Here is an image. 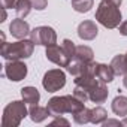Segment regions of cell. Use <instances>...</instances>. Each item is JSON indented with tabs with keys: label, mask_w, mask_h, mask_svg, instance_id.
I'll return each instance as SVG.
<instances>
[{
	"label": "cell",
	"mask_w": 127,
	"mask_h": 127,
	"mask_svg": "<svg viewBox=\"0 0 127 127\" xmlns=\"http://www.w3.org/2000/svg\"><path fill=\"white\" fill-rule=\"evenodd\" d=\"M51 117H60L63 114H76L78 111H81L82 108H85L84 102H81L79 99H76L73 94H67V96H55L51 97L48 100L46 105Z\"/></svg>",
	"instance_id": "cell-1"
},
{
	"label": "cell",
	"mask_w": 127,
	"mask_h": 127,
	"mask_svg": "<svg viewBox=\"0 0 127 127\" xmlns=\"http://www.w3.org/2000/svg\"><path fill=\"white\" fill-rule=\"evenodd\" d=\"M121 11L120 6L109 0H102L96 11V21L100 23L106 29H117L121 24Z\"/></svg>",
	"instance_id": "cell-2"
},
{
	"label": "cell",
	"mask_w": 127,
	"mask_h": 127,
	"mask_svg": "<svg viewBox=\"0 0 127 127\" xmlns=\"http://www.w3.org/2000/svg\"><path fill=\"white\" fill-rule=\"evenodd\" d=\"M34 51V43L33 40H27V39H20L18 42H6L3 40L2 43V57L6 60H24L33 55Z\"/></svg>",
	"instance_id": "cell-3"
},
{
	"label": "cell",
	"mask_w": 127,
	"mask_h": 127,
	"mask_svg": "<svg viewBox=\"0 0 127 127\" xmlns=\"http://www.w3.org/2000/svg\"><path fill=\"white\" fill-rule=\"evenodd\" d=\"M29 114L26 108V102L23 100H14L6 105L3 109V117H2V126L3 127H18L21 121L26 118Z\"/></svg>",
	"instance_id": "cell-4"
},
{
	"label": "cell",
	"mask_w": 127,
	"mask_h": 127,
	"mask_svg": "<svg viewBox=\"0 0 127 127\" xmlns=\"http://www.w3.org/2000/svg\"><path fill=\"white\" fill-rule=\"evenodd\" d=\"M42 85L48 93H55L66 85V73L61 69H51L43 75Z\"/></svg>",
	"instance_id": "cell-5"
},
{
	"label": "cell",
	"mask_w": 127,
	"mask_h": 127,
	"mask_svg": "<svg viewBox=\"0 0 127 127\" xmlns=\"http://www.w3.org/2000/svg\"><path fill=\"white\" fill-rule=\"evenodd\" d=\"M30 39L33 40L34 45H42V46H51L57 43V33L52 27L48 26H40L32 30Z\"/></svg>",
	"instance_id": "cell-6"
},
{
	"label": "cell",
	"mask_w": 127,
	"mask_h": 127,
	"mask_svg": "<svg viewBox=\"0 0 127 127\" xmlns=\"http://www.w3.org/2000/svg\"><path fill=\"white\" fill-rule=\"evenodd\" d=\"M27 66L21 60H8V63L5 64V72L3 75L14 82H20L27 76Z\"/></svg>",
	"instance_id": "cell-7"
},
{
	"label": "cell",
	"mask_w": 127,
	"mask_h": 127,
	"mask_svg": "<svg viewBox=\"0 0 127 127\" xmlns=\"http://www.w3.org/2000/svg\"><path fill=\"white\" fill-rule=\"evenodd\" d=\"M85 88H87L88 97H90V100H91L93 103H103V102H106L108 94H109L108 87H106V82L100 81L97 76H96Z\"/></svg>",
	"instance_id": "cell-8"
},
{
	"label": "cell",
	"mask_w": 127,
	"mask_h": 127,
	"mask_svg": "<svg viewBox=\"0 0 127 127\" xmlns=\"http://www.w3.org/2000/svg\"><path fill=\"white\" fill-rule=\"evenodd\" d=\"M45 55L49 61H52L54 64L60 66V67H66L69 64V55L64 52V49H63L61 46H58L57 43L55 45H51V46H46V51H45Z\"/></svg>",
	"instance_id": "cell-9"
},
{
	"label": "cell",
	"mask_w": 127,
	"mask_h": 127,
	"mask_svg": "<svg viewBox=\"0 0 127 127\" xmlns=\"http://www.w3.org/2000/svg\"><path fill=\"white\" fill-rule=\"evenodd\" d=\"M97 33H99V29L96 23L91 20H85L78 26V36L82 40H93L97 37Z\"/></svg>",
	"instance_id": "cell-10"
},
{
	"label": "cell",
	"mask_w": 127,
	"mask_h": 127,
	"mask_svg": "<svg viewBox=\"0 0 127 127\" xmlns=\"http://www.w3.org/2000/svg\"><path fill=\"white\" fill-rule=\"evenodd\" d=\"M9 32H11V34H12L14 37H17V39H26V37L30 36V33H32L29 23L24 21V20H21V18H17V20H14V21L11 23Z\"/></svg>",
	"instance_id": "cell-11"
},
{
	"label": "cell",
	"mask_w": 127,
	"mask_h": 127,
	"mask_svg": "<svg viewBox=\"0 0 127 127\" xmlns=\"http://www.w3.org/2000/svg\"><path fill=\"white\" fill-rule=\"evenodd\" d=\"M96 76H97L100 81L109 84V82L114 81V78H115V72H114V69L111 67V64L97 63V66H96Z\"/></svg>",
	"instance_id": "cell-12"
},
{
	"label": "cell",
	"mask_w": 127,
	"mask_h": 127,
	"mask_svg": "<svg viewBox=\"0 0 127 127\" xmlns=\"http://www.w3.org/2000/svg\"><path fill=\"white\" fill-rule=\"evenodd\" d=\"M29 115H30V120L33 123H42L43 120H46L48 117H51L48 108L46 106H39L37 103L36 105H30Z\"/></svg>",
	"instance_id": "cell-13"
},
{
	"label": "cell",
	"mask_w": 127,
	"mask_h": 127,
	"mask_svg": "<svg viewBox=\"0 0 127 127\" xmlns=\"http://www.w3.org/2000/svg\"><path fill=\"white\" fill-rule=\"evenodd\" d=\"M111 67L114 69L115 75L118 76H124L127 73V58H126V54H118L112 58L111 61Z\"/></svg>",
	"instance_id": "cell-14"
},
{
	"label": "cell",
	"mask_w": 127,
	"mask_h": 127,
	"mask_svg": "<svg viewBox=\"0 0 127 127\" xmlns=\"http://www.w3.org/2000/svg\"><path fill=\"white\" fill-rule=\"evenodd\" d=\"M21 97H23V100H24L26 103H29V105H36V103H39V100H40L39 90H37L36 87H32V85L21 88Z\"/></svg>",
	"instance_id": "cell-15"
},
{
	"label": "cell",
	"mask_w": 127,
	"mask_h": 127,
	"mask_svg": "<svg viewBox=\"0 0 127 127\" xmlns=\"http://www.w3.org/2000/svg\"><path fill=\"white\" fill-rule=\"evenodd\" d=\"M112 112L118 117H127V97L126 96H117L112 100Z\"/></svg>",
	"instance_id": "cell-16"
},
{
	"label": "cell",
	"mask_w": 127,
	"mask_h": 127,
	"mask_svg": "<svg viewBox=\"0 0 127 127\" xmlns=\"http://www.w3.org/2000/svg\"><path fill=\"white\" fill-rule=\"evenodd\" d=\"M93 57H94V52L90 46H87V45H78L76 46L75 58H78L79 61L88 63V61H93Z\"/></svg>",
	"instance_id": "cell-17"
},
{
	"label": "cell",
	"mask_w": 127,
	"mask_h": 127,
	"mask_svg": "<svg viewBox=\"0 0 127 127\" xmlns=\"http://www.w3.org/2000/svg\"><path fill=\"white\" fill-rule=\"evenodd\" d=\"M108 118V112L105 108L102 106H96L91 109V115H90V123L93 124H103Z\"/></svg>",
	"instance_id": "cell-18"
},
{
	"label": "cell",
	"mask_w": 127,
	"mask_h": 127,
	"mask_svg": "<svg viewBox=\"0 0 127 127\" xmlns=\"http://www.w3.org/2000/svg\"><path fill=\"white\" fill-rule=\"evenodd\" d=\"M94 5V0H72V8L79 12V14H85L88 12Z\"/></svg>",
	"instance_id": "cell-19"
},
{
	"label": "cell",
	"mask_w": 127,
	"mask_h": 127,
	"mask_svg": "<svg viewBox=\"0 0 127 127\" xmlns=\"http://www.w3.org/2000/svg\"><path fill=\"white\" fill-rule=\"evenodd\" d=\"M32 9L33 8H32L30 0H20V2L17 3V6H15V12H17L18 18H26L30 14Z\"/></svg>",
	"instance_id": "cell-20"
},
{
	"label": "cell",
	"mask_w": 127,
	"mask_h": 127,
	"mask_svg": "<svg viewBox=\"0 0 127 127\" xmlns=\"http://www.w3.org/2000/svg\"><path fill=\"white\" fill-rule=\"evenodd\" d=\"M84 66H85V63H82V61H79L78 58H75V57H73V58L69 61V64L66 66V70H67L70 75H73V76H78V75L82 72Z\"/></svg>",
	"instance_id": "cell-21"
},
{
	"label": "cell",
	"mask_w": 127,
	"mask_h": 127,
	"mask_svg": "<svg viewBox=\"0 0 127 127\" xmlns=\"http://www.w3.org/2000/svg\"><path fill=\"white\" fill-rule=\"evenodd\" d=\"M90 115H91V109L82 108L81 111L73 114V121L76 124H87V123H90Z\"/></svg>",
	"instance_id": "cell-22"
},
{
	"label": "cell",
	"mask_w": 127,
	"mask_h": 127,
	"mask_svg": "<svg viewBox=\"0 0 127 127\" xmlns=\"http://www.w3.org/2000/svg\"><path fill=\"white\" fill-rule=\"evenodd\" d=\"M61 48L64 49V52L69 55V58H70V60L75 57V52H76V45H75V42H72L70 39H64V40H63Z\"/></svg>",
	"instance_id": "cell-23"
},
{
	"label": "cell",
	"mask_w": 127,
	"mask_h": 127,
	"mask_svg": "<svg viewBox=\"0 0 127 127\" xmlns=\"http://www.w3.org/2000/svg\"><path fill=\"white\" fill-rule=\"evenodd\" d=\"M73 96H75L76 99H79L81 102H84V103H85L87 100H90L87 88H84V87H81V85H75V90H73Z\"/></svg>",
	"instance_id": "cell-24"
},
{
	"label": "cell",
	"mask_w": 127,
	"mask_h": 127,
	"mask_svg": "<svg viewBox=\"0 0 127 127\" xmlns=\"http://www.w3.org/2000/svg\"><path fill=\"white\" fill-rule=\"evenodd\" d=\"M32 8L36 11H43L48 6V0H30Z\"/></svg>",
	"instance_id": "cell-25"
},
{
	"label": "cell",
	"mask_w": 127,
	"mask_h": 127,
	"mask_svg": "<svg viewBox=\"0 0 127 127\" xmlns=\"http://www.w3.org/2000/svg\"><path fill=\"white\" fill-rule=\"evenodd\" d=\"M2 2V8H6V9H15L17 3L20 2V0H0Z\"/></svg>",
	"instance_id": "cell-26"
},
{
	"label": "cell",
	"mask_w": 127,
	"mask_h": 127,
	"mask_svg": "<svg viewBox=\"0 0 127 127\" xmlns=\"http://www.w3.org/2000/svg\"><path fill=\"white\" fill-rule=\"evenodd\" d=\"M60 124H61V126H69L70 123H69L66 118H63L61 115H60V117H54V121L51 123V126H60Z\"/></svg>",
	"instance_id": "cell-27"
},
{
	"label": "cell",
	"mask_w": 127,
	"mask_h": 127,
	"mask_svg": "<svg viewBox=\"0 0 127 127\" xmlns=\"http://www.w3.org/2000/svg\"><path fill=\"white\" fill-rule=\"evenodd\" d=\"M103 126L108 127V126H123V124H121V121H118V120H106V121L103 123Z\"/></svg>",
	"instance_id": "cell-28"
},
{
	"label": "cell",
	"mask_w": 127,
	"mask_h": 127,
	"mask_svg": "<svg viewBox=\"0 0 127 127\" xmlns=\"http://www.w3.org/2000/svg\"><path fill=\"white\" fill-rule=\"evenodd\" d=\"M118 29H120V33H121L123 36H127V21L121 23V24L118 26Z\"/></svg>",
	"instance_id": "cell-29"
},
{
	"label": "cell",
	"mask_w": 127,
	"mask_h": 127,
	"mask_svg": "<svg viewBox=\"0 0 127 127\" xmlns=\"http://www.w3.org/2000/svg\"><path fill=\"white\" fill-rule=\"evenodd\" d=\"M6 20V8H2V20H0V21H5Z\"/></svg>",
	"instance_id": "cell-30"
},
{
	"label": "cell",
	"mask_w": 127,
	"mask_h": 127,
	"mask_svg": "<svg viewBox=\"0 0 127 127\" xmlns=\"http://www.w3.org/2000/svg\"><path fill=\"white\" fill-rule=\"evenodd\" d=\"M109 2H112V3H115L117 6H121V3H123V0H109Z\"/></svg>",
	"instance_id": "cell-31"
},
{
	"label": "cell",
	"mask_w": 127,
	"mask_h": 127,
	"mask_svg": "<svg viewBox=\"0 0 127 127\" xmlns=\"http://www.w3.org/2000/svg\"><path fill=\"white\" fill-rule=\"evenodd\" d=\"M123 85L127 88V73H126V75H124V78H123Z\"/></svg>",
	"instance_id": "cell-32"
},
{
	"label": "cell",
	"mask_w": 127,
	"mask_h": 127,
	"mask_svg": "<svg viewBox=\"0 0 127 127\" xmlns=\"http://www.w3.org/2000/svg\"><path fill=\"white\" fill-rule=\"evenodd\" d=\"M121 124H123V126H127V118H124V120L121 121Z\"/></svg>",
	"instance_id": "cell-33"
},
{
	"label": "cell",
	"mask_w": 127,
	"mask_h": 127,
	"mask_svg": "<svg viewBox=\"0 0 127 127\" xmlns=\"http://www.w3.org/2000/svg\"><path fill=\"white\" fill-rule=\"evenodd\" d=\"M126 58H127V54H126Z\"/></svg>",
	"instance_id": "cell-34"
},
{
	"label": "cell",
	"mask_w": 127,
	"mask_h": 127,
	"mask_svg": "<svg viewBox=\"0 0 127 127\" xmlns=\"http://www.w3.org/2000/svg\"><path fill=\"white\" fill-rule=\"evenodd\" d=\"M70 2H72V0H70Z\"/></svg>",
	"instance_id": "cell-35"
}]
</instances>
